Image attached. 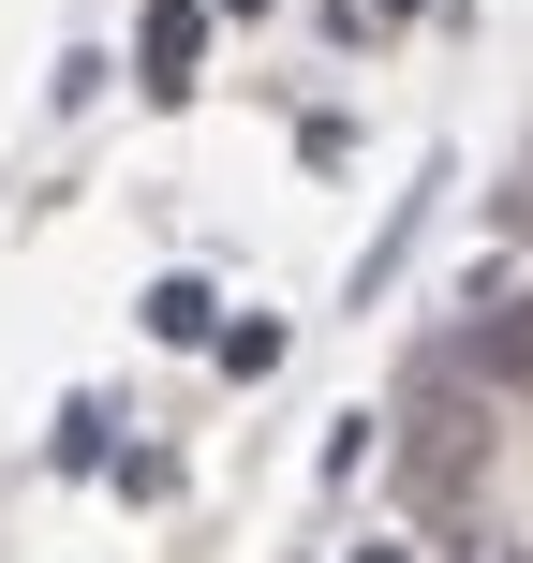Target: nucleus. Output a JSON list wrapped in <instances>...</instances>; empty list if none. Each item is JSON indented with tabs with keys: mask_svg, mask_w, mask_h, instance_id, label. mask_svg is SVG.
Segmentation results:
<instances>
[{
	"mask_svg": "<svg viewBox=\"0 0 533 563\" xmlns=\"http://www.w3.org/2000/svg\"><path fill=\"white\" fill-rule=\"evenodd\" d=\"M475 460H489V416H475V386H430L415 416H400V505H415V519H445L459 489H475Z\"/></svg>",
	"mask_w": 533,
	"mask_h": 563,
	"instance_id": "nucleus-1",
	"label": "nucleus"
},
{
	"mask_svg": "<svg viewBox=\"0 0 533 563\" xmlns=\"http://www.w3.org/2000/svg\"><path fill=\"white\" fill-rule=\"evenodd\" d=\"M193 45H208V0H148V89H193Z\"/></svg>",
	"mask_w": 533,
	"mask_h": 563,
	"instance_id": "nucleus-2",
	"label": "nucleus"
},
{
	"mask_svg": "<svg viewBox=\"0 0 533 563\" xmlns=\"http://www.w3.org/2000/svg\"><path fill=\"white\" fill-rule=\"evenodd\" d=\"M475 386H533V297H504L475 327Z\"/></svg>",
	"mask_w": 533,
	"mask_h": 563,
	"instance_id": "nucleus-3",
	"label": "nucleus"
},
{
	"mask_svg": "<svg viewBox=\"0 0 533 563\" xmlns=\"http://www.w3.org/2000/svg\"><path fill=\"white\" fill-rule=\"evenodd\" d=\"M148 341H223L208 327V282H148Z\"/></svg>",
	"mask_w": 533,
	"mask_h": 563,
	"instance_id": "nucleus-4",
	"label": "nucleus"
},
{
	"mask_svg": "<svg viewBox=\"0 0 533 563\" xmlns=\"http://www.w3.org/2000/svg\"><path fill=\"white\" fill-rule=\"evenodd\" d=\"M208 15H267V0H208Z\"/></svg>",
	"mask_w": 533,
	"mask_h": 563,
	"instance_id": "nucleus-5",
	"label": "nucleus"
},
{
	"mask_svg": "<svg viewBox=\"0 0 533 563\" xmlns=\"http://www.w3.org/2000/svg\"><path fill=\"white\" fill-rule=\"evenodd\" d=\"M370 15H415V0H370Z\"/></svg>",
	"mask_w": 533,
	"mask_h": 563,
	"instance_id": "nucleus-6",
	"label": "nucleus"
},
{
	"mask_svg": "<svg viewBox=\"0 0 533 563\" xmlns=\"http://www.w3.org/2000/svg\"><path fill=\"white\" fill-rule=\"evenodd\" d=\"M519 194H533V148H519Z\"/></svg>",
	"mask_w": 533,
	"mask_h": 563,
	"instance_id": "nucleus-7",
	"label": "nucleus"
},
{
	"mask_svg": "<svg viewBox=\"0 0 533 563\" xmlns=\"http://www.w3.org/2000/svg\"><path fill=\"white\" fill-rule=\"evenodd\" d=\"M356 563H400V549H356Z\"/></svg>",
	"mask_w": 533,
	"mask_h": 563,
	"instance_id": "nucleus-8",
	"label": "nucleus"
}]
</instances>
